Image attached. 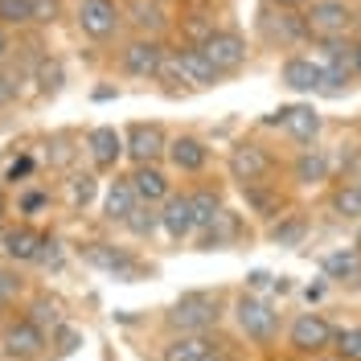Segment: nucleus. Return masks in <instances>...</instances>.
Segmentation results:
<instances>
[{"instance_id": "7", "label": "nucleus", "mask_w": 361, "mask_h": 361, "mask_svg": "<svg viewBox=\"0 0 361 361\" xmlns=\"http://www.w3.org/2000/svg\"><path fill=\"white\" fill-rule=\"evenodd\" d=\"M234 320H238L243 337L259 341V345H271L279 337V308L271 300H263L259 292H243L234 300Z\"/></svg>"}, {"instance_id": "40", "label": "nucleus", "mask_w": 361, "mask_h": 361, "mask_svg": "<svg viewBox=\"0 0 361 361\" xmlns=\"http://www.w3.org/2000/svg\"><path fill=\"white\" fill-rule=\"evenodd\" d=\"M37 267H62V243L58 234H42V250H37Z\"/></svg>"}, {"instance_id": "42", "label": "nucleus", "mask_w": 361, "mask_h": 361, "mask_svg": "<svg viewBox=\"0 0 361 361\" xmlns=\"http://www.w3.org/2000/svg\"><path fill=\"white\" fill-rule=\"evenodd\" d=\"M62 17V0H33V29H45Z\"/></svg>"}, {"instance_id": "36", "label": "nucleus", "mask_w": 361, "mask_h": 361, "mask_svg": "<svg viewBox=\"0 0 361 361\" xmlns=\"http://www.w3.org/2000/svg\"><path fill=\"white\" fill-rule=\"evenodd\" d=\"M33 173H37V157H33V152H21L17 160H8V164H4V177H0V180H4L8 189H21V185H29Z\"/></svg>"}, {"instance_id": "9", "label": "nucleus", "mask_w": 361, "mask_h": 361, "mask_svg": "<svg viewBox=\"0 0 361 361\" xmlns=\"http://www.w3.org/2000/svg\"><path fill=\"white\" fill-rule=\"evenodd\" d=\"M304 21H308V42L345 37L353 29V4L349 0H308L304 4Z\"/></svg>"}, {"instance_id": "37", "label": "nucleus", "mask_w": 361, "mask_h": 361, "mask_svg": "<svg viewBox=\"0 0 361 361\" xmlns=\"http://www.w3.org/2000/svg\"><path fill=\"white\" fill-rule=\"evenodd\" d=\"M45 205H49V189H37V185H21L17 189V214L21 218H37Z\"/></svg>"}, {"instance_id": "13", "label": "nucleus", "mask_w": 361, "mask_h": 361, "mask_svg": "<svg viewBox=\"0 0 361 361\" xmlns=\"http://www.w3.org/2000/svg\"><path fill=\"white\" fill-rule=\"evenodd\" d=\"M160 234L169 238V243H189L193 234H197V222H193V197H189V189H173L164 202H160Z\"/></svg>"}, {"instance_id": "48", "label": "nucleus", "mask_w": 361, "mask_h": 361, "mask_svg": "<svg viewBox=\"0 0 361 361\" xmlns=\"http://www.w3.org/2000/svg\"><path fill=\"white\" fill-rule=\"evenodd\" d=\"M353 37H361V4H353V29H349Z\"/></svg>"}, {"instance_id": "52", "label": "nucleus", "mask_w": 361, "mask_h": 361, "mask_svg": "<svg viewBox=\"0 0 361 361\" xmlns=\"http://www.w3.org/2000/svg\"><path fill=\"white\" fill-rule=\"evenodd\" d=\"M353 177H357V180H361V164H357V173H353Z\"/></svg>"}, {"instance_id": "28", "label": "nucleus", "mask_w": 361, "mask_h": 361, "mask_svg": "<svg viewBox=\"0 0 361 361\" xmlns=\"http://www.w3.org/2000/svg\"><path fill=\"white\" fill-rule=\"evenodd\" d=\"M308 238V218L304 214H279L271 222V243L275 247H300Z\"/></svg>"}, {"instance_id": "43", "label": "nucleus", "mask_w": 361, "mask_h": 361, "mask_svg": "<svg viewBox=\"0 0 361 361\" xmlns=\"http://www.w3.org/2000/svg\"><path fill=\"white\" fill-rule=\"evenodd\" d=\"M13 103H17V87H13L8 70L0 66V111H4V107H13Z\"/></svg>"}, {"instance_id": "41", "label": "nucleus", "mask_w": 361, "mask_h": 361, "mask_svg": "<svg viewBox=\"0 0 361 361\" xmlns=\"http://www.w3.org/2000/svg\"><path fill=\"white\" fill-rule=\"evenodd\" d=\"M49 345H58V353H74V349L82 345V333H78V329H70L66 320H62V324L49 333Z\"/></svg>"}, {"instance_id": "38", "label": "nucleus", "mask_w": 361, "mask_h": 361, "mask_svg": "<svg viewBox=\"0 0 361 361\" xmlns=\"http://www.w3.org/2000/svg\"><path fill=\"white\" fill-rule=\"evenodd\" d=\"M33 78H37V90H42V94H54V90L62 87V66H58L54 58L37 54V62H33Z\"/></svg>"}, {"instance_id": "27", "label": "nucleus", "mask_w": 361, "mask_h": 361, "mask_svg": "<svg viewBox=\"0 0 361 361\" xmlns=\"http://www.w3.org/2000/svg\"><path fill=\"white\" fill-rule=\"evenodd\" d=\"M329 205H333V214L345 218V222H361V180L357 177L341 180L337 189H333V197H329Z\"/></svg>"}, {"instance_id": "46", "label": "nucleus", "mask_w": 361, "mask_h": 361, "mask_svg": "<svg viewBox=\"0 0 361 361\" xmlns=\"http://www.w3.org/2000/svg\"><path fill=\"white\" fill-rule=\"evenodd\" d=\"M8 214H13V202H8V189L0 185V234H4V226H8Z\"/></svg>"}, {"instance_id": "25", "label": "nucleus", "mask_w": 361, "mask_h": 361, "mask_svg": "<svg viewBox=\"0 0 361 361\" xmlns=\"http://www.w3.org/2000/svg\"><path fill=\"white\" fill-rule=\"evenodd\" d=\"M189 197H193V222H197V234L209 230V226L226 214V202H222V193H218L214 185H197V189H189Z\"/></svg>"}, {"instance_id": "29", "label": "nucleus", "mask_w": 361, "mask_h": 361, "mask_svg": "<svg viewBox=\"0 0 361 361\" xmlns=\"http://www.w3.org/2000/svg\"><path fill=\"white\" fill-rule=\"evenodd\" d=\"M25 295V275L17 271V263L0 259V320L17 308V300Z\"/></svg>"}, {"instance_id": "30", "label": "nucleus", "mask_w": 361, "mask_h": 361, "mask_svg": "<svg viewBox=\"0 0 361 361\" xmlns=\"http://www.w3.org/2000/svg\"><path fill=\"white\" fill-rule=\"evenodd\" d=\"M234 238H238V218H234V209H226L209 230L197 234V250H222V247H230Z\"/></svg>"}, {"instance_id": "33", "label": "nucleus", "mask_w": 361, "mask_h": 361, "mask_svg": "<svg viewBox=\"0 0 361 361\" xmlns=\"http://www.w3.org/2000/svg\"><path fill=\"white\" fill-rule=\"evenodd\" d=\"M123 230H128L132 238H152V234L160 230V205H144L140 202L132 209V218L123 222Z\"/></svg>"}, {"instance_id": "2", "label": "nucleus", "mask_w": 361, "mask_h": 361, "mask_svg": "<svg viewBox=\"0 0 361 361\" xmlns=\"http://www.w3.org/2000/svg\"><path fill=\"white\" fill-rule=\"evenodd\" d=\"M164 58H169L164 37H144V33L123 37L119 49H115V66H119L123 78H132V82H157Z\"/></svg>"}, {"instance_id": "34", "label": "nucleus", "mask_w": 361, "mask_h": 361, "mask_svg": "<svg viewBox=\"0 0 361 361\" xmlns=\"http://www.w3.org/2000/svg\"><path fill=\"white\" fill-rule=\"evenodd\" d=\"M94 193H99V185H94V173H70L66 180V197L74 209H87L94 202Z\"/></svg>"}, {"instance_id": "44", "label": "nucleus", "mask_w": 361, "mask_h": 361, "mask_svg": "<svg viewBox=\"0 0 361 361\" xmlns=\"http://www.w3.org/2000/svg\"><path fill=\"white\" fill-rule=\"evenodd\" d=\"M13 49H17V42H13V29H8V25H0V66L13 58Z\"/></svg>"}, {"instance_id": "17", "label": "nucleus", "mask_w": 361, "mask_h": 361, "mask_svg": "<svg viewBox=\"0 0 361 361\" xmlns=\"http://www.w3.org/2000/svg\"><path fill=\"white\" fill-rule=\"evenodd\" d=\"M123 25L144 37H164L173 29V17L160 0H123Z\"/></svg>"}, {"instance_id": "54", "label": "nucleus", "mask_w": 361, "mask_h": 361, "mask_svg": "<svg viewBox=\"0 0 361 361\" xmlns=\"http://www.w3.org/2000/svg\"><path fill=\"white\" fill-rule=\"evenodd\" d=\"M357 288H361V275H357Z\"/></svg>"}, {"instance_id": "50", "label": "nucleus", "mask_w": 361, "mask_h": 361, "mask_svg": "<svg viewBox=\"0 0 361 361\" xmlns=\"http://www.w3.org/2000/svg\"><path fill=\"white\" fill-rule=\"evenodd\" d=\"M202 361H230V357H226L222 349H214V353H209V357H202Z\"/></svg>"}, {"instance_id": "11", "label": "nucleus", "mask_w": 361, "mask_h": 361, "mask_svg": "<svg viewBox=\"0 0 361 361\" xmlns=\"http://www.w3.org/2000/svg\"><path fill=\"white\" fill-rule=\"evenodd\" d=\"M333 337H337L333 320L320 316V312H300L292 320V329H288V345H292L295 353H304V357L329 353V349H333Z\"/></svg>"}, {"instance_id": "19", "label": "nucleus", "mask_w": 361, "mask_h": 361, "mask_svg": "<svg viewBox=\"0 0 361 361\" xmlns=\"http://www.w3.org/2000/svg\"><path fill=\"white\" fill-rule=\"evenodd\" d=\"M279 82L295 94H320V62L312 54H288L279 62Z\"/></svg>"}, {"instance_id": "45", "label": "nucleus", "mask_w": 361, "mask_h": 361, "mask_svg": "<svg viewBox=\"0 0 361 361\" xmlns=\"http://www.w3.org/2000/svg\"><path fill=\"white\" fill-rule=\"evenodd\" d=\"M247 283H250V292H263V288H271L275 279H271L267 271H250V279H247Z\"/></svg>"}, {"instance_id": "39", "label": "nucleus", "mask_w": 361, "mask_h": 361, "mask_svg": "<svg viewBox=\"0 0 361 361\" xmlns=\"http://www.w3.org/2000/svg\"><path fill=\"white\" fill-rule=\"evenodd\" d=\"M333 353L341 361H361V324L353 329H337V337H333Z\"/></svg>"}, {"instance_id": "18", "label": "nucleus", "mask_w": 361, "mask_h": 361, "mask_svg": "<svg viewBox=\"0 0 361 361\" xmlns=\"http://www.w3.org/2000/svg\"><path fill=\"white\" fill-rule=\"evenodd\" d=\"M271 128H283V132L300 140V144H312L316 135H320V115H316L312 103H295V107H279V111L267 115Z\"/></svg>"}, {"instance_id": "20", "label": "nucleus", "mask_w": 361, "mask_h": 361, "mask_svg": "<svg viewBox=\"0 0 361 361\" xmlns=\"http://www.w3.org/2000/svg\"><path fill=\"white\" fill-rule=\"evenodd\" d=\"M132 189H135V197L144 205H160L169 193H173V177H169V169H160V160L157 164H132Z\"/></svg>"}, {"instance_id": "12", "label": "nucleus", "mask_w": 361, "mask_h": 361, "mask_svg": "<svg viewBox=\"0 0 361 361\" xmlns=\"http://www.w3.org/2000/svg\"><path fill=\"white\" fill-rule=\"evenodd\" d=\"M164 148H169V132L160 123H128V132H123L128 164H157V160H164Z\"/></svg>"}, {"instance_id": "47", "label": "nucleus", "mask_w": 361, "mask_h": 361, "mask_svg": "<svg viewBox=\"0 0 361 361\" xmlns=\"http://www.w3.org/2000/svg\"><path fill=\"white\" fill-rule=\"evenodd\" d=\"M263 4H275V8H304L308 0H263Z\"/></svg>"}, {"instance_id": "23", "label": "nucleus", "mask_w": 361, "mask_h": 361, "mask_svg": "<svg viewBox=\"0 0 361 361\" xmlns=\"http://www.w3.org/2000/svg\"><path fill=\"white\" fill-rule=\"evenodd\" d=\"M135 205H140V197H135V189H132V177L107 180V189H103V218H107V222L123 226L128 218H132Z\"/></svg>"}, {"instance_id": "16", "label": "nucleus", "mask_w": 361, "mask_h": 361, "mask_svg": "<svg viewBox=\"0 0 361 361\" xmlns=\"http://www.w3.org/2000/svg\"><path fill=\"white\" fill-rule=\"evenodd\" d=\"M87 157H90V169L94 173H115V164L123 160V132L111 128V123H99L87 132Z\"/></svg>"}, {"instance_id": "21", "label": "nucleus", "mask_w": 361, "mask_h": 361, "mask_svg": "<svg viewBox=\"0 0 361 361\" xmlns=\"http://www.w3.org/2000/svg\"><path fill=\"white\" fill-rule=\"evenodd\" d=\"M218 349L214 333H173L160 349V361H202Z\"/></svg>"}, {"instance_id": "35", "label": "nucleus", "mask_w": 361, "mask_h": 361, "mask_svg": "<svg viewBox=\"0 0 361 361\" xmlns=\"http://www.w3.org/2000/svg\"><path fill=\"white\" fill-rule=\"evenodd\" d=\"M0 25L33 29V0H0Z\"/></svg>"}, {"instance_id": "49", "label": "nucleus", "mask_w": 361, "mask_h": 361, "mask_svg": "<svg viewBox=\"0 0 361 361\" xmlns=\"http://www.w3.org/2000/svg\"><path fill=\"white\" fill-rule=\"evenodd\" d=\"M353 70H357V82H361V37H357V49H353Z\"/></svg>"}, {"instance_id": "5", "label": "nucleus", "mask_w": 361, "mask_h": 361, "mask_svg": "<svg viewBox=\"0 0 361 361\" xmlns=\"http://www.w3.org/2000/svg\"><path fill=\"white\" fill-rule=\"evenodd\" d=\"M78 259L87 263V267L103 271V275H111L119 283H135L140 275H144V263L135 259L128 247H115V243H103V238H90L78 247Z\"/></svg>"}, {"instance_id": "22", "label": "nucleus", "mask_w": 361, "mask_h": 361, "mask_svg": "<svg viewBox=\"0 0 361 361\" xmlns=\"http://www.w3.org/2000/svg\"><path fill=\"white\" fill-rule=\"evenodd\" d=\"M333 177V157L324 148H300V157L292 160V180L312 189V185H324Z\"/></svg>"}, {"instance_id": "1", "label": "nucleus", "mask_w": 361, "mask_h": 361, "mask_svg": "<svg viewBox=\"0 0 361 361\" xmlns=\"http://www.w3.org/2000/svg\"><path fill=\"white\" fill-rule=\"evenodd\" d=\"M0 353L4 361H42L49 353V329L29 312H8L0 320Z\"/></svg>"}, {"instance_id": "26", "label": "nucleus", "mask_w": 361, "mask_h": 361, "mask_svg": "<svg viewBox=\"0 0 361 361\" xmlns=\"http://www.w3.org/2000/svg\"><path fill=\"white\" fill-rule=\"evenodd\" d=\"M324 279H337V283H357L361 275V250L357 247H341L333 255H324Z\"/></svg>"}, {"instance_id": "8", "label": "nucleus", "mask_w": 361, "mask_h": 361, "mask_svg": "<svg viewBox=\"0 0 361 361\" xmlns=\"http://www.w3.org/2000/svg\"><path fill=\"white\" fill-rule=\"evenodd\" d=\"M226 169H230L234 185H255V180H267L275 173V157L263 140H238L226 157Z\"/></svg>"}, {"instance_id": "10", "label": "nucleus", "mask_w": 361, "mask_h": 361, "mask_svg": "<svg viewBox=\"0 0 361 361\" xmlns=\"http://www.w3.org/2000/svg\"><path fill=\"white\" fill-rule=\"evenodd\" d=\"M202 54L218 66V74L222 78H230V74H238V70L250 62V45L247 37L238 33V29H226V25H218L209 37L202 42Z\"/></svg>"}, {"instance_id": "4", "label": "nucleus", "mask_w": 361, "mask_h": 361, "mask_svg": "<svg viewBox=\"0 0 361 361\" xmlns=\"http://www.w3.org/2000/svg\"><path fill=\"white\" fill-rule=\"evenodd\" d=\"M218 320H222V304H218L214 292H185L164 312L169 333H214Z\"/></svg>"}, {"instance_id": "32", "label": "nucleus", "mask_w": 361, "mask_h": 361, "mask_svg": "<svg viewBox=\"0 0 361 361\" xmlns=\"http://www.w3.org/2000/svg\"><path fill=\"white\" fill-rule=\"evenodd\" d=\"M21 312H29L37 324H42V329H49V333L66 320V312H62V300H58V295H45V292L42 295H29V304H25Z\"/></svg>"}, {"instance_id": "24", "label": "nucleus", "mask_w": 361, "mask_h": 361, "mask_svg": "<svg viewBox=\"0 0 361 361\" xmlns=\"http://www.w3.org/2000/svg\"><path fill=\"white\" fill-rule=\"evenodd\" d=\"M243 189V202H247L250 214H259V218H267L275 222L283 209H288V197L279 193V185H271V180H255V185H238Z\"/></svg>"}, {"instance_id": "53", "label": "nucleus", "mask_w": 361, "mask_h": 361, "mask_svg": "<svg viewBox=\"0 0 361 361\" xmlns=\"http://www.w3.org/2000/svg\"><path fill=\"white\" fill-rule=\"evenodd\" d=\"M160 4H173V0H160Z\"/></svg>"}, {"instance_id": "31", "label": "nucleus", "mask_w": 361, "mask_h": 361, "mask_svg": "<svg viewBox=\"0 0 361 361\" xmlns=\"http://www.w3.org/2000/svg\"><path fill=\"white\" fill-rule=\"evenodd\" d=\"M214 29H218V21H214L205 8H189V13H180V21H177L180 42H189V45H202Z\"/></svg>"}, {"instance_id": "3", "label": "nucleus", "mask_w": 361, "mask_h": 361, "mask_svg": "<svg viewBox=\"0 0 361 361\" xmlns=\"http://www.w3.org/2000/svg\"><path fill=\"white\" fill-rule=\"evenodd\" d=\"M74 29L94 45L123 37V0H74Z\"/></svg>"}, {"instance_id": "51", "label": "nucleus", "mask_w": 361, "mask_h": 361, "mask_svg": "<svg viewBox=\"0 0 361 361\" xmlns=\"http://www.w3.org/2000/svg\"><path fill=\"white\" fill-rule=\"evenodd\" d=\"M353 247H357V250H361V230H357V238H353Z\"/></svg>"}, {"instance_id": "6", "label": "nucleus", "mask_w": 361, "mask_h": 361, "mask_svg": "<svg viewBox=\"0 0 361 361\" xmlns=\"http://www.w3.org/2000/svg\"><path fill=\"white\" fill-rule=\"evenodd\" d=\"M255 29L267 45H279V49H292V45L308 42V21H304V8H275V4H263L259 17H255Z\"/></svg>"}, {"instance_id": "15", "label": "nucleus", "mask_w": 361, "mask_h": 361, "mask_svg": "<svg viewBox=\"0 0 361 361\" xmlns=\"http://www.w3.org/2000/svg\"><path fill=\"white\" fill-rule=\"evenodd\" d=\"M164 160L180 177H202L205 164H209V144H205L202 135H169Z\"/></svg>"}, {"instance_id": "14", "label": "nucleus", "mask_w": 361, "mask_h": 361, "mask_svg": "<svg viewBox=\"0 0 361 361\" xmlns=\"http://www.w3.org/2000/svg\"><path fill=\"white\" fill-rule=\"evenodd\" d=\"M42 234H45V230H37L29 218H21V222H8V226H4V234H0V259H8V263H17V267L37 263Z\"/></svg>"}]
</instances>
